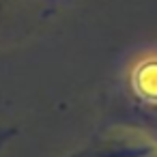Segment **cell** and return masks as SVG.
I'll return each instance as SVG.
<instances>
[{
	"mask_svg": "<svg viewBox=\"0 0 157 157\" xmlns=\"http://www.w3.org/2000/svg\"><path fill=\"white\" fill-rule=\"evenodd\" d=\"M5 2H7V0H0V7H2V5H5Z\"/></svg>",
	"mask_w": 157,
	"mask_h": 157,
	"instance_id": "3957f363",
	"label": "cell"
},
{
	"mask_svg": "<svg viewBox=\"0 0 157 157\" xmlns=\"http://www.w3.org/2000/svg\"><path fill=\"white\" fill-rule=\"evenodd\" d=\"M15 136V129H11V127H5V129H0V153L5 151V146L9 144V140Z\"/></svg>",
	"mask_w": 157,
	"mask_h": 157,
	"instance_id": "7a4b0ae2",
	"label": "cell"
},
{
	"mask_svg": "<svg viewBox=\"0 0 157 157\" xmlns=\"http://www.w3.org/2000/svg\"><path fill=\"white\" fill-rule=\"evenodd\" d=\"M155 153V144L138 138H110L99 144L84 148L73 157H151Z\"/></svg>",
	"mask_w": 157,
	"mask_h": 157,
	"instance_id": "6da1fadb",
	"label": "cell"
}]
</instances>
